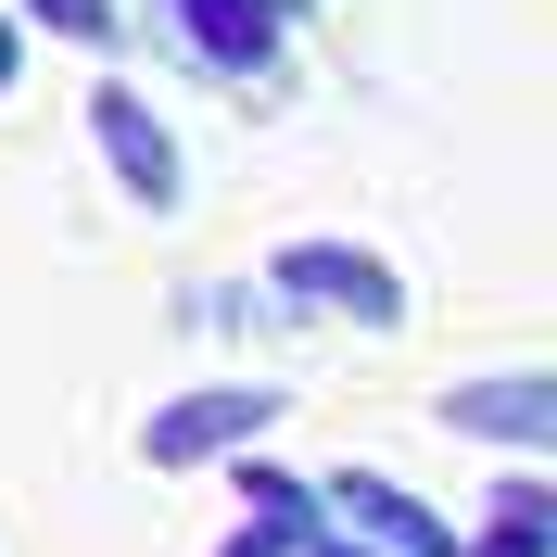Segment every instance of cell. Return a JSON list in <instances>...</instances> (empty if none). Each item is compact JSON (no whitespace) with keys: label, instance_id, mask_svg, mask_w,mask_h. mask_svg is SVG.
<instances>
[{"label":"cell","instance_id":"11","mask_svg":"<svg viewBox=\"0 0 557 557\" xmlns=\"http://www.w3.org/2000/svg\"><path fill=\"white\" fill-rule=\"evenodd\" d=\"M215 557H292V545H278V532H253V520H242V532H228V545H215Z\"/></svg>","mask_w":557,"mask_h":557},{"label":"cell","instance_id":"6","mask_svg":"<svg viewBox=\"0 0 557 557\" xmlns=\"http://www.w3.org/2000/svg\"><path fill=\"white\" fill-rule=\"evenodd\" d=\"M177 13H190V38H203V64H267L278 51V0H177Z\"/></svg>","mask_w":557,"mask_h":557},{"label":"cell","instance_id":"12","mask_svg":"<svg viewBox=\"0 0 557 557\" xmlns=\"http://www.w3.org/2000/svg\"><path fill=\"white\" fill-rule=\"evenodd\" d=\"M13 76H26V38H13V26H0V89H13Z\"/></svg>","mask_w":557,"mask_h":557},{"label":"cell","instance_id":"4","mask_svg":"<svg viewBox=\"0 0 557 557\" xmlns=\"http://www.w3.org/2000/svg\"><path fill=\"white\" fill-rule=\"evenodd\" d=\"M89 139H102V165H114L127 203H152V215L177 203V139H165V114L139 102V89H89Z\"/></svg>","mask_w":557,"mask_h":557},{"label":"cell","instance_id":"1","mask_svg":"<svg viewBox=\"0 0 557 557\" xmlns=\"http://www.w3.org/2000/svg\"><path fill=\"white\" fill-rule=\"evenodd\" d=\"M253 431H278V393L267 381H203V393H165L139 418V456L152 469H215V456H253Z\"/></svg>","mask_w":557,"mask_h":557},{"label":"cell","instance_id":"8","mask_svg":"<svg viewBox=\"0 0 557 557\" xmlns=\"http://www.w3.org/2000/svg\"><path fill=\"white\" fill-rule=\"evenodd\" d=\"M242 507H253V532H278V545H305V532H330V520H317V494L292 482V469H253V456H242Z\"/></svg>","mask_w":557,"mask_h":557},{"label":"cell","instance_id":"10","mask_svg":"<svg viewBox=\"0 0 557 557\" xmlns=\"http://www.w3.org/2000/svg\"><path fill=\"white\" fill-rule=\"evenodd\" d=\"M292 557H381V545H355V532H305Z\"/></svg>","mask_w":557,"mask_h":557},{"label":"cell","instance_id":"2","mask_svg":"<svg viewBox=\"0 0 557 557\" xmlns=\"http://www.w3.org/2000/svg\"><path fill=\"white\" fill-rule=\"evenodd\" d=\"M278 292L355 317V330H406V278H393L368 242H278Z\"/></svg>","mask_w":557,"mask_h":557},{"label":"cell","instance_id":"9","mask_svg":"<svg viewBox=\"0 0 557 557\" xmlns=\"http://www.w3.org/2000/svg\"><path fill=\"white\" fill-rule=\"evenodd\" d=\"M26 26L76 38V51H102V38H114V0H26Z\"/></svg>","mask_w":557,"mask_h":557},{"label":"cell","instance_id":"3","mask_svg":"<svg viewBox=\"0 0 557 557\" xmlns=\"http://www.w3.org/2000/svg\"><path fill=\"white\" fill-rule=\"evenodd\" d=\"M317 520L355 532V545H381V557H456L469 545V532H444L406 482H381V469H330V482H317Z\"/></svg>","mask_w":557,"mask_h":557},{"label":"cell","instance_id":"5","mask_svg":"<svg viewBox=\"0 0 557 557\" xmlns=\"http://www.w3.org/2000/svg\"><path fill=\"white\" fill-rule=\"evenodd\" d=\"M444 431H482V444H507V456H545V444H557V381H545V368L456 381V393H444Z\"/></svg>","mask_w":557,"mask_h":557},{"label":"cell","instance_id":"7","mask_svg":"<svg viewBox=\"0 0 557 557\" xmlns=\"http://www.w3.org/2000/svg\"><path fill=\"white\" fill-rule=\"evenodd\" d=\"M456 557H557V494L520 469V482L494 494V532H482V545H456Z\"/></svg>","mask_w":557,"mask_h":557}]
</instances>
